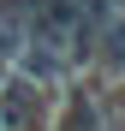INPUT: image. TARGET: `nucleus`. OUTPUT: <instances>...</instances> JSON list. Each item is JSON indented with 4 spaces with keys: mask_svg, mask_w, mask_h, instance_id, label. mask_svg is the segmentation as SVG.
<instances>
[{
    "mask_svg": "<svg viewBox=\"0 0 125 131\" xmlns=\"http://www.w3.org/2000/svg\"><path fill=\"white\" fill-rule=\"evenodd\" d=\"M36 125H42V90L6 72L0 78V131H36Z\"/></svg>",
    "mask_w": 125,
    "mask_h": 131,
    "instance_id": "obj_1",
    "label": "nucleus"
},
{
    "mask_svg": "<svg viewBox=\"0 0 125 131\" xmlns=\"http://www.w3.org/2000/svg\"><path fill=\"white\" fill-rule=\"evenodd\" d=\"M89 42H95V66L107 78H125V6L119 0H107V12L95 18V30H89Z\"/></svg>",
    "mask_w": 125,
    "mask_h": 131,
    "instance_id": "obj_2",
    "label": "nucleus"
},
{
    "mask_svg": "<svg viewBox=\"0 0 125 131\" xmlns=\"http://www.w3.org/2000/svg\"><path fill=\"white\" fill-rule=\"evenodd\" d=\"M30 18H24V6H18V0H0V60H6V72L18 66V54L30 48Z\"/></svg>",
    "mask_w": 125,
    "mask_h": 131,
    "instance_id": "obj_3",
    "label": "nucleus"
}]
</instances>
